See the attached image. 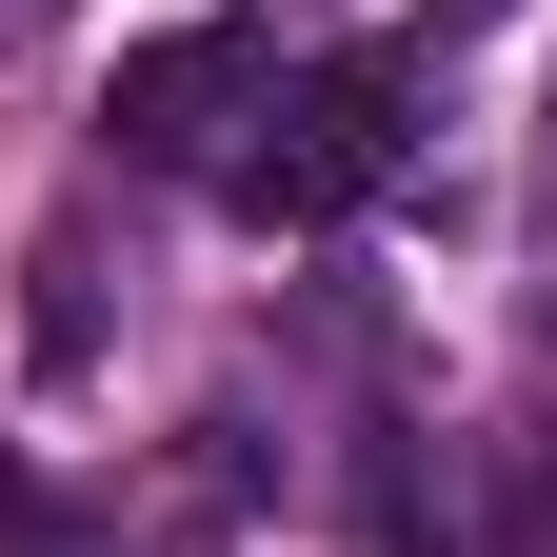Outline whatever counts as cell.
I'll return each instance as SVG.
<instances>
[{"instance_id":"obj_2","label":"cell","mask_w":557,"mask_h":557,"mask_svg":"<svg viewBox=\"0 0 557 557\" xmlns=\"http://www.w3.org/2000/svg\"><path fill=\"white\" fill-rule=\"evenodd\" d=\"M239 100H259V40H239V21L139 40V60H120V160H220V139H239Z\"/></svg>"},{"instance_id":"obj_1","label":"cell","mask_w":557,"mask_h":557,"mask_svg":"<svg viewBox=\"0 0 557 557\" xmlns=\"http://www.w3.org/2000/svg\"><path fill=\"white\" fill-rule=\"evenodd\" d=\"M379 160H398V60H299V81L239 100L220 199H239V220H359Z\"/></svg>"},{"instance_id":"obj_3","label":"cell","mask_w":557,"mask_h":557,"mask_svg":"<svg viewBox=\"0 0 557 557\" xmlns=\"http://www.w3.org/2000/svg\"><path fill=\"white\" fill-rule=\"evenodd\" d=\"M21 40H40V0H0V60H21Z\"/></svg>"}]
</instances>
